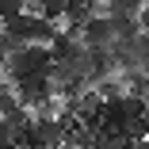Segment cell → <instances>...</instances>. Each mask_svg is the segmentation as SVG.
Returning <instances> with one entry per match:
<instances>
[{
	"label": "cell",
	"mask_w": 149,
	"mask_h": 149,
	"mask_svg": "<svg viewBox=\"0 0 149 149\" xmlns=\"http://www.w3.org/2000/svg\"><path fill=\"white\" fill-rule=\"evenodd\" d=\"M61 149H65V145H61Z\"/></svg>",
	"instance_id": "obj_9"
},
{
	"label": "cell",
	"mask_w": 149,
	"mask_h": 149,
	"mask_svg": "<svg viewBox=\"0 0 149 149\" xmlns=\"http://www.w3.org/2000/svg\"><path fill=\"white\" fill-rule=\"evenodd\" d=\"M111 42H115V31H111L107 15H92L80 27V46L84 50H111Z\"/></svg>",
	"instance_id": "obj_3"
},
{
	"label": "cell",
	"mask_w": 149,
	"mask_h": 149,
	"mask_svg": "<svg viewBox=\"0 0 149 149\" xmlns=\"http://www.w3.org/2000/svg\"><path fill=\"white\" fill-rule=\"evenodd\" d=\"M27 12V0H0V23L4 19H15Z\"/></svg>",
	"instance_id": "obj_5"
},
{
	"label": "cell",
	"mask_w": 149,
	"mask_h": 149,
	"mask_svg": "<svg viewBox=\"0 0 149 149\" xmlns=\"http://www.w3.org/2000/svg\"><path fill=\"white\" fill-rule=\"evenodd\" d=\"M4 73H8L12 84H19V80H27V77H42V73L50 77V50H46V46H23L19 54L8 57Z\"/></svg>",
	"instance_id": "obj_1"
},
{
	"label": "cell",
	"mask_w": 149,
	"mask_h": 149,
	"mask_svg": "<svg viewBox=\"0 0 149 149\" xmlns=\"http://www.w3.org/2000/svg\"><path fill=\"white\" fill-rule=\"evenodd\" d=\"M42 4V19H65V8H69V0H38Z\"/></svg>",
	"instance_id": "obj_4"
},
{
	"label": "cell",
	"mask_w": 149,
	"mask_h": 149,
	"mask_svg": "<svg viewBox=\"0 0 149 149\" xmlns=\"http://www.w3.org/2000/svg\"><path fill=\"white\" fill-rule=\"evenodd\" d=\"M23 134H31L42 149H61L65 145V123L61 118H31V126Z\"/></svg>",
	"instance_id": "obj_2"
},
{
	"label": "cell",
	"mask_w": 149,
	"mask_h": 149,
	"mask_svg": "<svg viewBox=\"0 0 149 149\" xmlns=\"http://www.w3.org/2000/svg\"><path fill=\"white\" fill-rule=\"evenodd\" d=\"M141 118H145V123H149V100H145V111H141Z\"/></svg>",
	"instance_id": "obj_8"
},
{
	"label": "cell",
	"mask_w": 149,
	"mask_h": 149,
	"mask_svg": "<svg viewBox=\"0 0 149 149\" xmlns=\"http://www.w3.org/2000/svg\"><path fill=\"white\" fill-rule=\"evenodd\" d=\"M8 57H12V54H8V46H4V35H0V73H4V65H8Z\"/></svg>",
	"instance_id": "obj_7"
},
{
	"label": "cell",
	"mask_w": 149,
	"mask_h": 149,
	"mask_svg": "<svg viewBox=\"0 0 149 149\" xmlns=\"http://www.w3.org/2000/svg\"><path fill=\"white\" fill-rule=\"evenodd\" d=\"M15 141H19V130L0 118V149H15Z\"/></svg>",
	"instance_id": "obj_6"
}]
</instances>
